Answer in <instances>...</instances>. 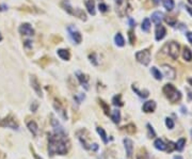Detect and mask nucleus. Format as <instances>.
Returning <instances> with one entry per match:
<instances>
[{"label": "nucleus", "instance_id": "1", "mask_svg": "<svg viewBox=\"0 0 192 159\" xmlns=\"http://www.w3.org/2000/svg\"><path fill=\"white\" fill-rule=\"evenodd\" d=\"M69 150V141L66 133H48V154L66 155Z\"/></svg>", "mask_w": 192, "mask_h": 159}, {"label": "nucleus", "instance_id": "2", "mask_svg": "<svg viewBox=\"0 0 192 159\" xmlns=\"http://www.w3.org/2000/svg\"><path fill=\"white\" fill-rule=\"evenodd\" d=\"M162 92L165 95V97L168 98L172 104L177 103V101H179L181 99L180 91L177 90V89H176L173 85H171V83H168V85H165L164 87H163Z\"/></svg>", "mask_w": 192, "mask_h": 159}, {"label": "nucleus", "instance_id": "3", "mask_svg": "<svg viewBox=\"0 0 192 159\" xmlns=\"http://www.w3.org/2000/svg\"><path fill=\"white\" fill-rule=\"evenodd\" d=\"M136 59L138 62H140L143 65H148L151 62V51L148 49H144V50H140L136 53Z\"/></svg>", "mask_w": 192, "mask_h": 159}, {"label": "nucleus", "instance_id": "4", "mask_svg": "<svg viewBox=\"0 0 192 159\" xmlns=\"http://www.w3.org/2000/svg\"><path fill=\"white\" fill-rule=\"evenodd\" d=\"M0 126L2 127H7V128H11V129H18V124L15 121V119L11 117H7L0 122Z\"/></svg>", "mask_w": 192, "mask_h": 159}, {"label": "nucleus", "instance_id": "5", "mask_svg": "<svg viewBox=\"0 0 192 159\" xmlns=\"http://www.w3.org/2000/svg\"><path fill=\"white\" fill-rule=\"evenodd\" d=\"M67 31H68L69 33V36H71V39H72L73 41H74L76 44H80L81 43V41H82V36H81V33H80L79 31H78L75 27L73 26H68L67 27Z\"/></svg>", "mask_w": 192, "mask_h": 159}, {"label": "nucleus", "instance_id": "6", "mask_svg": "<svg viewBox=\"0 0 192 159\" xmlns=\"http://www.w3.org/2000/svg\"><path fill=\"white\" fill-rule=\"evenodd\" d=\"M53 107L56 109V111L58 112V114L61 117L62 120L64 121H67V112L65 107L63 106V104L60 103L58 99H55V103H53Z\"/></svg>", "mask_w": 192, "mask_h": 159}, {"label": "nucleus", "instance_id": "7", "mask_svg": "<svg viewBox=\"0 0 192 159\" xmlns=\"http://www.w3.org/2000/svg\"><path fill=\"white\" fill-rule=\"evenodd\" d=\"M169 47V55L172 57V59L176 60L178 58V53H179V44L176 42H171L168 45Z\"/></svg>", "mask_w": 192, "mask_h": 159}, {"label": "nucleus", "instance_id": "8", "mask_svg": "<svg viewBox=\"0 0 192 159\" xmlns=\"http://www.w3.org/2000/svg\"><path fill=\"white\" fill-rule=\"evenodd\" d=\"M124 145H125V150H126V156L128 159H132L133 156V142L132 140L128 138L124 139Z\"/></svg>", "mask_w": 192, "mask_h": 159}, {"label": "nucleus", "instance_id": "9", "mask_svg": "<svg viewBox=\"0 0 192 159\" xmlns=\"http://www.w3.org/2000/svg\"><path fill=\"white\" fill-rule=\"evenodd\" d=\"M19 33L23 35H27V36H31V35L34 34V30L31 27V25L28 24V23H25V24L20 25L19 27Z\"/></svg>", "mask_w": 192, "mask_h": 159}, {"label": "nucleus", "instance_id": "10", "mask_svg": "<svg viewBox=\"0 0 192 159\" xmlns=\"http://www.w3.org/2000/svg\"><path fill=\"white\" fill-rule=\"evenodd\" d=\"M30 83H31L32 89H33L34 92L36 93V95L40 96V97H42L43 92H42V89H41V85H40V82H39V80H37V78L35 77V76H31V78H30Z\"/></svg>", "mask_w": 192, "mask_h": 159}, {"label": "nucleus", "instance_id": "11", "mask_svg": "<svg viewBox=\"0 0 192 159\" xmlns=\"http://www.w3.org/2000/svg\"><path fill=\"white\" fill-rule=\"evenodd\" d=\"M165 34H167V29L162 25H158L157 28H156V32H155L156 41H161L165 36Z\"/></svg>", "mask_w": 192, "mask_h": 159}, {"label": "nucleus", "instance_id": "12", "mask_svg": "<svg viewBox=\"0 0 192 159\" xmlns=\"http://www.w3.org/2000/svg\"><path fill=\"white\" fill-rule=\"evenodd\" d=\"M51 126H52L53 130H55V133H65V130H64L63 126L59 123L58 120H56L53 117H51Z\"/></svg>", "mask_w": 192, "mask_h": 159}, {"label": "nucleus", "instance_id": "13", "mask_svg": "<svg viewBox=\"0 0 192 159\" xmlns=\"http://www.w3.org/2000/svg\"><path fill=\"white\" fill-rule=\"evenodd\" d=\"M76 76H77L78 80H79V82L81 83V85L84 87L85 90H89V77L88 76L84 74H82V73H80V72L76 73Z\"/></svg>", "mask_w": 192, "mask_h": 159}, {"label": "nucleus", "instance_id": "14", "mask_svg": "<svg viewBox=\"0 0 192 159\" xmlns=\"http://www.w3.org/2000/svg\"><path fill=\"white\" fill-rule=\"evenodd\" d=\"M156 103L154 101H148L146 103H144V105L142 106V110H143L145 113H151V112H154L155 109H156Z\"/></svg>", "mask_w": 192, "mask_h": 159}, {"label": "nucleus", "instance_id": "15", "mask_svg": "<svg viewBox=\"0 0 192 159\" xmlns=\"http://www.w3.org/2000/svg\"><path fill=\"white\" fill-rule=\"evenodd\" d=\"M27 127H28V129H29V131L32 133V135L37 136V133H39V126H37L36 122L30 121V122L27 123Z\"/></svg>", "mask_w": 192, "mask_h": 159}, {"label": "nucleus", "instance_id": "16", "mask_svg": "<svg viewBox=\"0 0 192 159\" xmlns=\"http://www.w3.org/2000/svg\"><path fill=\"white\" fill-rule=\"evenodd\" d=\"M163 71H164L165 76L168 78H170V79H174V78H175L176 72L173 67L169 66V65H163Z\"/></svg>", "mask_w": 192, "mask_h": 159}, {"label": "nucleus", "instance_id": "17", "mask_svg": "<svg viewBox=\"0 0 192 159\" xmlns=\"http://www.w3.org/2000/svg\"><path fill=\"white\" fill-rule=\"evenodd\" d=\"M85 7L88 9V12L91 15H95V2L94 0H85Z\"/></svg>", "mask_w": 192, "mask_h": 159}, {"label": "nucleus", "instance_id": "18", "mask_svg": "<svg viewBox=\"0 0 192 159\" xmlns=\"http://www.w3.org/2000/svg\"><path fill=\"white\" fill-rule=\"evenodd\" d=\"M57 53H58V56L62 60H64V61H68L69 58H71V53H69V51L67 49H58Z\"/></svg>", "mask_w": 192, "mask_h": 159}, {"label": "nucleus", "instance_id": "19", "mask_svg": "<svg viewBox=\"0 0 192 159\" xmlns=\"http://www.w3.org/2000/svg\"><path fill=\"white\" fill-rule=\"evenodd\" d=\"M162 19H163V14L161 13V12H159V11L154 12V13L152 14V20L154 21L156 25H160V23L162 21Z\"/></svg>", "mask_w": 192, "mask_h": 159}, {"label": "nucleus", "instance_id": "20", "mask_svg": "<svg viewBox=\"0 0 192 159\" xmlns=\"http://www.w3.org/2000/svg\"><path fill=\"white\" fill-rule=\"evenodd\" d=\"M96 131H97V133H98L99 136H100L101 140H103V142H104L105 144H107L108 142H109V139H108V136H107L106 131H105L104 128L101 127H97L96 128Z\"/></svg>", "mask_w": 192, "mask_h": 159}, {"label": "nucleus", "instance_id": "21", "mask_svg": "<svg viewBox=\"0 0 192 159\" xmlns=\"http://www.w3.org/2000/svg\"><path fill=\"white\" fill-rule=\"evenodd\" d=\"M154 146L158 151H165L167 150V144L163 142V140L161 139H156L154 142Z\"/></svg>", "mask_w": 192, "mask_h": 159}, {"label": "nucleus", "instance_id": "22", "mask_svg": "<svg viewBox=\"0 0 192 159\" xmlns=\"http://www.w3.org/2000/svg\"><path fill=\"white\" fill-rule=\"evenodd\" d=\"M132 90H133V92L136 93V94H138V95L140 96V97L146 98L147 96L149 95V92H148L147 90H143V91L139 90L138 87H137V85H132Z\"/></svg>", "mask_w": 192, "mask_h": 159}, {"label": "nucleus", "instance_id": "23", "mask_svg": "<svg viewBox=\"0 0 192 159\" xmlns=\"http://www.w3.org/2000/svg\"><path fill=\"white\" fill-rule=\"evenodd\" d=\"M61 5H62V8H63L64 10L66 11L67 13H68V14H72V15H73V13H74V11H73L72 5H71V3H69L68 0H63V1H62V3H61Z\"/></svg>", "mask_w": 192, "mask_h": 159}, {"label": "nucleus", "instance_id": "24", "mask_svg": "<svg viewBox=\"0 0 192 159\" xmlns=\"http://www.w3.org/2000/svg\"><path fill=\"white\" fill-rule=\"evenodd\" d=\"M183 58L186 61H191L192 60V51L190 50L189 47H184V51H183Z\"/></svg>", "mask_w": 192, "mask_h": 159}, {"label": "nucleus", "instance_id": "25", "mask_svg": "<svg viewBox=\"0 0 192 159\" xmlns=\"http://www.w3.org/2000/svg\"><path fill=\"white\" fill-rule=\"evenodd\" d=\"M114 42L119 47H123V46L125 45V40H124V37L121 33H117L114 37Z\"/></svg>", "mask_w": 192, "mask_h": 159}, {"label": "nucleus", "instance_id": "26", "mask_svg": "<svg viewBox=\"0 0 192 159\" xmlns=\"http://www.w3.org/2000/svg\"><path fill=\"white\" fill-rule=\"evenodd\" d=\"M111 119L112 121H113V123H115V124H119L121 121V112L119 111V110H113L112 111V114H111Z\"/></svg>", "mask_w": 192, "mask_h": 159}, {"label": "nucleus", "instance_id": "27", "mask_svg": "<svg viewBox=\"0 0 192 159\" xmlns=\"http://www.w3.org/2000/svg\"><path fill=\"white\" fill-rule=\"evenodd\" d=\"M112 104H113L115 107H122L123 105H124L122 101V95H121V94L115 95L114 97L112 98Z\"/></svg>", "mask_w": 192, "mask_h": 159}, {"label": "nucleus", "instance_id": "28", "mask_svg": "<svg viewBox=\"0 0 192 159\" xmlns=\"http://www.w3.org/2000/svg\"><path fill=\"white\" fill-rule=\"evenodd\" d=\"M73 15L77 16V17H79L80 19H82V20H87V15H85V13L83 12L81 9H76V10L74 11V13H73Z\"/></svg>", "mask_w": 192, "mask_h": 159}, {"label": "nucleus", "instance_id": "29", "mask_svg": "<svg viewBox=\"0 0 192 159\" xmlns=\"http://www.w3.org/2000/svg\"><path fill=\"white\" fill-rule=\"evenodd\" d=\"M151 73H152V75L155 77V79L157 80H161L162 79V75H161V73H160V71L157 69V67H152L151 69Z\"/></svg>", "mask_w": 192, "mask_h": 159}, {"label": "nucleus", "instance_id": "30", "mask_svg": "<svg viewBox=\"0 0 192 159\" xmlns=\"http://www.w3.org/2000/svg\"><path fill=\"white\" fill-rule=\"evenodd\" d=\"M185 145H186V139L181 138V139H179V140L177 141V143L175 144V149L177 150V151L181 152L184 150Z\"/></svg>", "mask_w": 192, "mask_h": 159}, {"label": "nucleus", "instance_id": "31", "mask_svg": "<svg viewBox=\"0 0 192 159\" xmlns=\"http://www.w3.org/2000/svg\"><path fill=\"white\" fill-rule=\"evenodd\" d=\"M142 30L144 32H148L149 28H151V21H149L148 18H144L143 21H142V26H141Z\"/></svg>", "mask_w": 192, "mask_h": 159}, {"label": "nucleus", "instance_id": "32", "mask_svg": "<svg viewBox=\"0 0 192 159\" xmlns=\"http://www.w3.org/2000/svg\"><path fill=\"white\" fill-rule=\"evenodd\" d=\"M123 128H124V130H125L126 133H130V135H133V133L137 131L136 125H133V124H128V125H126L125 127H123Z\"/></svg>", "mask_w": 192, "mask_h": 159}, {"label": "nucleus", "instance_id": "33", "mask_svg": "<svg viewBox=\"0 0 192 159\" xmlns=\"http://www.w3.org/2000/svg\"><path fill=\"white\" fill-rule=\"evenodd\" d=\"M163 7L168 11H172L174 9V0H163Z\"/></svg>", "mask_w": 192, "mask_h": 159}, {"label": "nucleus", "instance_id": "34", "mask_svg": "<svg viewBox=\"0 0 192 159\" xmlns=\"http://www.w3.org/2000/svg\"><path fill=\"white\" fill-rule=\"evenodd\" d=\"M98 101H99V105L101 106V108H103V110H104V112L107 114V115H109V113H110V107H109V105H107L106 103H105L104 101H101V99H98Z\"/></svg>", "mask_w": 192, "mask_h": 159}, {"label": "nucleus", "instance_id": "35", "mask_svg": "<svg viewBox=\"0 0 192 159\" xmlns=\"http://www.w3.org/2000/svg\"><path fill=\"white\" fill-rule=\"evenodd\" d=\"M146 127H147V130H148V138H155L156 137V133H155V130H154V128H153V126L151 124H147L146 125Z\"/></svg>", "mask_w": 192, "mask_h": 159}, {"label": "nucleus", "instance_id": "36", "mask_svg": "<svg viewBox=\"0 0 192 159\" xmlns=\"http://www.w3.org/2000/svg\"><path fill=\"white\" fill-rule=\"evenodd\" d=\"M165 126L169 128V129H173L175 124H174V121L171 117H167L165 119Z\"/></svg>", "mask_w": 192, "mask_h": 159}, {"label": "nucleus", "instance_id": "37", "mask_svg": "<svg viewBox=\"0 0 192 159\" xmlns=\"http://www.w3.org/2000/svg\"><path fill=\"white\" fill-rule=\"evenodd\" d=\"M137 159H149V157H148V155H147L146 151L143 150V153H142V151H141L138 155H137Z\"/></svg>", "mask_w": 192, "mask_h": 159}, {"label": "nucleus", "instance_id": "38", "mask_svg": "<svg viewBox=\"0 0 192 159\" xmlns=\"http://www.w3.org/2000/svg\"><path fill=\"white\" fill-rule=\"evenodd\" d=\"M128 37H129V43H130L131 45L135 44V41H136V37H135V34H133L132 30H129L128 31Z\"/></svg>", "mask_w": 192, "mask_h": 159}, {"label": "nucleus", "instance_id": "39", "mask_svg": "<svg viewBox=\"0 0 192 159\" xmlns=\"http://www.w3.org/2000/svg\"><path fill=\"white\" fill-rule=\"evenodd\" d=\"M74 98L77 101V104H80L81 101H82V99H84V98H85V95H84V94H81V93H79L78 95H75Z\"/></svg>", "mask_w": 192, "mask_h": 159}, {"label": "nucleus", "instance_id": "40", "mask_svg": "<svg viewBox=\"0 0 192 159\" xmlns=\"http://www.w3.org/2000/svg\"><path fill=\"white\" fill-rule=\"evenodd\" d=\"M89 59H90L91 63H93L94 65H98V62L96 61V58H95V53H92L89 56Z\"/></svg>", "mask_w": 192, "mask_h": 159}, {"label": "nucleus", "instance_id": "41", "mask_svg": "<svg viewBox=\"0 0 192 159\" xmlns=\"http://www.w3.org/2000/svg\"><path fill=\"white\" fill-rule=\"evenodd\" d=\"M98 8H99V11L103 12V13H105V12L108 11V7H107V4H105V3H99Z\"/></svg>", "mask_w": 192, "mask_h": 159}, {"label": "nucleus", "instance_id": "42", "mask_svg": "<svg viewBox=\"0 0 192 159\" xmlns=\"http://www.w3.org/2000/svg\"><path fill=\"white\" fill-rule=\"evenodd\" d=\"M37 106H39V105H37L36 101H33V103H32V105H31V107H30V108H31V111H32V112H35V111H36Z\"/></svg>", "mask_w": 192, "mask_h": 159}, {"label": "nucleus", "instance_id": "43", "mask_svg": "<svg viewBox=\"0 0 192 159\" xmlns=\"http://www.w3.org/2000/svg\"><path fill=\"white\" fill-rule=\"evenodd\" d=\"M165 20H167V23H168V24H170L171 26H174V25H175V19L165 18Z\"/></svg>", "mask_w": 192, "mask_h": 159}, {"label": "nucleus", "instance_id": "44", "mask_svg": "<svg viewBox=\"0 0 192 159\" xmlns=\"http://www.w3.org/2000/svg\"><path fill=\"white\" fill-rule=\"evenodd\" d=\"M31 151H32V155H33V157H34V159H43L42 157H40V156H39V155L36 154V153H35L34 150L32 149V147H31Z\"/></svg>", "mask_w": 192, "mask_h": 159}, {"label": "nucleus", "instance_id": "45", "mask_svg": "<svg viewBox=\"0 0 192 159\" xmlns=\"http://www.w3.org/2000/svg\"><path fill=\"white\" fill-rule=\"evenodd\" d=\"M187 39H188V41L191 43V45H192V32H188V33H187Z\"/></svg>", "mask_w": 192, "mask_h": 159}, {"label": "nucleus", "instance_id": "46", "mask_svg": "<svg viewBox=\"0 0 192 159\" xmlns=\"http://www.w3.org/2000/svg\"><path fill=\"white\" fill-rule=\"evenodd\" d=\"M135 25H136L135 20H133L132 18H129V26H130L131 28H133V27H135Z\"/></svg>", "mask_w": 192, "mask_h": 159}, {"label": "nucleus", "instance_id": "47", "mask_svg": "<svg viewBox=\"0 0 192 159\" xmlns=\"http://www.w3.org/2000/svg\"><path fill=\"white\" fill-rule=\"evenodd\" d=\"M186 9H187V11L189 12V14L192 16V8H190V7H186Z\"/></svg>", "mask_w": 192, "mask_h": 159}, {"label": "nucleus", "instance_id": "48", "mask_svg": "<svg viewBox=\"0 0 192 159\" xmlns=\"http://www.w3.org/2000/svg\"><path fill=\"white\" fill-rule=\"evenodd\" d=\"M174 159H184L181 156H174Z\"/></svg>", "mask_w": 192, "mask_h": 159}, {"label": "nucleus", "instance_id": "49", "mask_svg": "<svg viewBox=\"0 0 192 159\" xmlns=\"http://www.w3.org/2000/svg\"><path fill=\"white\" fill-rule=\"evenodd\" d=\"M188 82L190 83V85L192 87V78H190V79H188Z\"/></svg>", "mask_w": 192, "mask_h": 159}, {"label": "nucleus", "instance_id": "50", "mask_svg": "<svg viewBox=\"0 0 192 159\" xmlns=\"http://www.w3.org/2000/svg\"><path fill=\"white\" fill-rule=\"evenodd\" d=\"M154 1H155L156 3H159V2H160V0H154Z\"/></svg>", "mask_w": 192, "mask_h": 159}, {"label": "nucleus", "instance_id": "51", "mask_svg": "<svg viewBox=\"0 0 192 159\" xmlns=\"http://www.w3.org/2000/svg\"><path fill=\"white\" fill-rule=\"evenodd\" d=\"M2 41V35H1V33H0V42Z\"/></svg>", "mask_w": 192, "mask_h": 159}, {"label": "nucleus", "instance_id": "52", "mask_svg": "<svg viewBox=\"0 0 192 159\" xmlns=\"http://www.w3.org/2000/svg\"><path fill=\"white\" fill-rule=\"evenodd\" d=\"M188 2H189V3H191V4H192V0H188Z\"/></svg>", "mask_w": 192, "mask_h": 159}, {"label": "nucleus", "instance_id": "53", "mask_svg": "<svg viewBox=\"0 0 192 159\" xmlns=\"http://www.w3.org/2000/svg\"><path fill=\"white\" fill-rule=\"evenodd\" d=\"M191 133V136H192V129H191V133Z\"/></svg>", "mask_w": 192, "mask_h": 159}]
</instances>
